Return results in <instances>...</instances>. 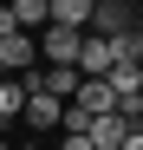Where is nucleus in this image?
Returning a JSON list of instances; mask_svg holds the SVG:
<instances>
[{
    "instance_id": "nucleus-1",
    "label": "nucleus",
    "mask_w": 143,
    "mask_h": 150,
    "mask_svg": "<svg viewBox=\"0 0 143 150\" xmlns=\"http://www.w3.org/2000/svg\"><path fill=\"white\" fill-rule=\"evenodd\" d=\"M78 46H85L78 26H46V33H33V52L46 65H72V72H78Z\"/></svg>"
},
{
    "instance_id": "nucleus-2",
    "label": "nucleus",
    "mask_w": 143,
    "mask_h": 150,
    "mask_svg": "<svg viewBox=\"0 0 143 150\" xmlns=\"http://www.w3.org/2000/svg\"><path fill=\"white\" fill-rule=\"evenodd\" d=\"M39 52H33V33H0V79H20V72H33Z\"/></svg>"
},
{
    "instance_id": "nucleus-3",
    "label": "nucleus",
    "mask_w": 143,
    "mask_h": 150,
    "mask_svg": "<svg viewBox=\"0 0 143 150\" xmlns=\"http://www.w3.org/2000/svg\"><path fill=\"white\" fill-rule=\"evenodd\" d=\"M130 131H137V124H124L117 111H104V117H91V124H85V144H91V150H117Z\"/></svg>"
},
{
    "instance_id": "nucleus-4",
    "label": "nucleus",
    "mask_w": 143,
    "mask_h": 150,
    "mask_svg": "<svg viewBox=\"0 0 143 150\" xmlns=\"http://www.w3.org/2000/svg\"><path fill=\"white\" fill-rule=\"evenodd\" d=\"M117 59H111V39H98V33H85V46H78V79H104Z\"/></svg>"
},
{
    "instance_id": "nucleus-5",
    "label": "nucleus",
    "mask_w": 143,
    "mask_h": 150,
    "mask_svg": "<svg viewBox=\"0 0 143 150\" xmlns=\"http://www.w3.org/2000/svg\"><path fill=\"white\" fill-rule=\"evenodd\" d=\"M20 117H26L33 131H59L65 105H59V98H46V91H26V105H20Z\"/></svg>"
},
{
    "instance_id": "nucleus-6",
    "label": "nucleus",
    "mask_w": 143,
    "mask_h": 150,
    "mask_svg": "<svg viewBox=\"0 0 143 150\" xmlns=\"http://www.w3.org/2000/svg\"><path fill=\"white\" fill-rule=\"evenodd\" d=\"M46 20H52V26H78V33H85L91 0H46Z\"/></svg>"
},
{
    "instance_id": "nucleus-7",
    "label": "nucleus",
    "mask_w": 143,
    "mask_h": 150,
    "mask_svg": "<svg viewBox=\"0 0 143 150\" xmlns=\"http://www.w3.org/2000/svg\"><path fill=\"white\" fill-rule=\"evenodd\" d=\"M98 26V39H111V33H124L130 20H124V7H117V0H98V7H91V20H85V33Z\"/></svg>"
},
{
    "instance_id": "nucleus-8",
    "label": "nucleus",
    "mask_w": 143,
    "mask_h": 150,
    "mask_svg": "<svg viewBox=\"0 0 143 150\" xmlns=\"http://www.w3.org/2000/svg\"><path fill=\"white\" fill-rule=\"evenodd\" d=\"M39 91H46V98H59V105H65V98L78 91V72H72V65H46V72H39Z\"/></svg>"
},
{
    "instance_id": "nucleus-9",
    "label": "nucleus",
    "mask_w": 143,
    "mask_h": 150,
    "mask_svg": "<svg viewBox=\"0 0 143 150\" xmlns=\"http://www.w3.org/2000/svg\"><path fill=\"white\" fill-rule=\"evenodd\" d=\"M59 150H91V144H85V131H59Z\"/></svg>"
},
{
    "instance_id": "nucleus-10",
    "label": "nucleus",
    "mask_w": 143,
    "mask_h": 150,
    "mask_svg": "<svg viewBox=\"0 0 143 150\" xmlns=\"http://www.w3.org/2000/svg\"><path fill=\"white\" fill-rule=\"evenodd\" d=\"M117 150H143V131H130V137H124V144H117Z\"/></svg>"
},
{
    "instance_id": "nucleus-11",
    "label": "nucleus",
    "mask_w": 143,
    "mask_h": 150,
    "mask_svg": "<svg viewBox=\"0 0 143 150\" xmlns=\"http://www.w3.org/2000/svg\"><path fill=\"white\" fill-rule=\"evenodd\" d=\"M13 150H39V144H13Z\"/></svg>"
},
{
    "instance_id": "nucleus-12",
    "label": "nucleus",
    "mask_w": 143,
    "mask_h": 150,
    "mask_svg": "<svg viewBox=\"0 0 143 150\" xmlns=\"http://www.w3.org/2000/svg\"><path fill=\"white\" fill-rule=\"evenodd\" d=\"M0 150H13V144H7V137H0Z\"/></svg>"
}]
</instances>
